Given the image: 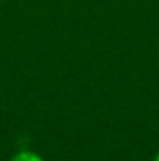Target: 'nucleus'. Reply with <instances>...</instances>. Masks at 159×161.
Returning a JSON list of instances; mask_svg holds the SVG:
<instances>
[{"label": "nucleus", "mask_w": 159, "mask_h": 161, "mask_svg": "<svg viewBox=\"0 0 159 161\" xmlns=\"http://www.w3.org/2000/svg\"><path fill=\"white\" fill-rule=\"evenodd\" d=\"M9 161H43L41 156H38L36 152H30V150H23V152H17Z\"/></svg>", "instance_id": "obj_1"}, {"label": "nucleus", "mask_w": 159, "mask_h": 161, "mask_svg": "<svg viewBox=\"0 0 159 161\" xmlns=\"http://www.w3.org/2000/svg\"><path fill=\"white\" fill-rule=\"evenodd\" d=\"M154 161H159V152L156 154V158H154Z\"/></svg>", "instance_id": "obj_2"}]
</instances>
